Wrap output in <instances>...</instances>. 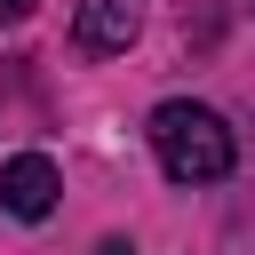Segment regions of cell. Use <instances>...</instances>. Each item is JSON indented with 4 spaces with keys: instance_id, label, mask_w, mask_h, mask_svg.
Instances as JSON below:
<instances>
[{
    "instance_id": "obj_2",
    "label": "cell",
    "mask_w": 255,
    "mask_h": 255,
    "mask_svg": "<svg viewBox=\"0 0 255 255\" xmlns=\"http://www.w3.org/2000/svg\"><path fill=\"white\" fill-rule=\"evenodd\" d=\"M143 32V0H80L72 8V40L88 48V56H112V48H128Z\"/></svg>"
},
{
    "instance_id": "obj_3",
    "label": "cell",
    "mask_w": 255,
    "mask_h": 255,
    "mask_svg": "<svg viewBox=\"0 0 255 255\" xmlns=\"http://www.w3.org/2000/svg\"><path fill=\"white\" fill-rule=\"evenodd\" d=\"M56 191H64V183H56V167H48L40 151H16V159L0 167V207L24 215V223H40V215L56 207Z\"/></svg>"
},
{
    "instance_id": "obj_5",
    "label": "cell",
    "mask_w": 255,
    "mask_h": 255,
    "mask_svg": "<svg viewBox=\"0 0 255 255\" xmlns=\"http://www.w3.org/2000/svg\"><path fill=\"white\" fill-rule=\"evenodd\" d=\"M96 255H135V247H128V239H104V247H96Z\"/></svg>"
},
{
    "instance_id": "obj_1",
    "label": "cell",
    "mask_w": 255,
    "mask_h": 255,
    "mask_svg": "<svg viewBox=\"0 0 255 255\" xmlns=\"http://www.w3.org/2000/svg\"><path fill=\"white\" fill-rule=\"evenodd\" d=\"M151 151L175 183H223L231 175V128L207 104H159L151 112Z\"/></svg>"
},
{
    "instance_id": "obj_4",
    "label": "cell",
    "mask_w": 255,
    "mask_h": 255,
    "mask_svg": "<svg viewBox=\"0 0 255 255\" xmlns=\"http://www.w3.org/2000/svg\"><path fill=\"white\" fill-rule=\"evenodd\" d=\"M32 16V0H0V24H24Z\"/></svg>"
}]
</instances>
